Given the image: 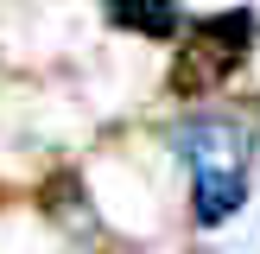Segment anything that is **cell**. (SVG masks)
<instances>
[{"mask_svg": "<svg viewBox=\"0 0 260 254\" xmlns=\"http://www.w3.org/2000/svg\"><path fill=\"white\" fill-rule=\"evenodd\" d=\"M178 159L190 165V216L203 229L229 223L241 210V190H248V146L254 134L229 114H197V121L178 127Z\"/></svg>", "mask_w": 260, "mask_h": 254, "instance_id": "1", "label": "cell"}, {"mask_svg": "<svg viewBox=\"0 0 260 254\" xmlns=\"http://www.w3.org/2000/svg\"><path fill=\"white\" fill-rule=\"evenodd\" d=\"M102 13L134 38H172L178 32V0H102Z\"/></svg>", "mask_w": 260, "mask_h": 254, "instance_id": "3", "label": "cell"}, {"mask_svg": "<svg viewBox=\"0 0 260 254\" xmlns=\"http://www.w3.org/2000/svg\"><path fill=\"white\" fill-rule=\"evenodd\" d=\"M248 51H254V13L248 7H241V13L190 19L184 25V51H178V64H172V89L184 102L210 96V89H222L229 76L248 64Z\"/></svg>", "mask_w": 260, "mask_h": 254, "instance_id": "2", "label": "cell"}]
</instances>
